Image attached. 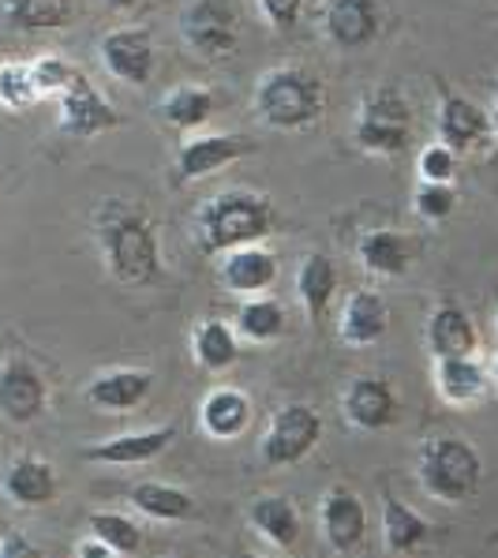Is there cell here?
<instances>
[{"instance_id":"1","label":"cell","mask_w":498,"mask_h":558,"mask_svg":"<svg viewBox=\"0 0 498 558\" xmlns=\"http://www.w3.org/2000/svg\"><path fill=\"white\" fill-rule=\"evenodd\" d=\"M94 236H98L106 270L120 286L143 289L161 281L158 229L143 206L127 199H106L94 210Z\"/></svg>"},{"instance_id":"2","label":"cell","mask_w":498,"mask_h":558,"mask_svg":"<svg viewBox=\"0 0 498 558\" xmlns=\"http://www.w3.org/2000/svg\"><path fill=\"white\" fill-rule=\"evenodd\" d=\"M274 229V203L259 192H221L206 199L195 214V244L206 255H226L233 247L259 244Z\"/></svg>"},{"instance_id":"3","label":"cell","mask_w":498,"mask_h":558,"mask_svg":"<svg viewBox=\"0 0 498 558\" xmlns=\"http://www.w3.org/2000/svg\"><path fill=\"white\" fill-rule=\"evenodd\" d=\"M416 480L427 492V499L461 506L484 484V458L476 453V446L458 435H439L427 439L416 453Z\"/></svg>"},{"instance_id":"4","label":"cell","mask_w":498,"mask_h":558,"mask_svg":"<svg viewBox=\"0 0 498 558\" xmlns=\"http://www.w3.org/2000/svg\"><path fill=\"white\" fill-rule=\"evenodd\" d=\"M326 109L323 83L304 68H270L255 87V113L263 124L281 132H300L315 124Z\"/></svg>"},{"instance_id":"5","label":"cell","mask_w":498,"mask_h":558,"mask_svg":"<svg viewBox=\"0 0 498 558\" xmlns=\"http://www.w3.org/2000/svg\"><path fill=\"white\" fill-rule=\"evenodd\" d=\"M412 140V109L393 87L372 90L360 101L352 143L364 154H401Z\"/></svg>"},{"instance_id":"6","label":"cell","mask_w":498,"mask_h":558,"mask_svg":"<svg viewBox=\"0 0 498 558\" xmlns=\"http://www.w3.org/2000/svg\"><path fill=\"white\" fill-rule=\"evenodd\" d=\"M323 439V416L307 401H289L270 416L266 435L259 442V458L270 469H286L304 461Z\"/></svg>"},{"instance_id":"7","label":"cell","mask_w":498,"mask_h":558,"mask_svg":"<svg viewBox=\"0 0 498 558\" xmlns=\"http://www.w3.org/2000/svg\"><path fill=\"white\" fill-rule=\"evenodd\" d=\"M180 34L187 49L206 60H226L236 49L240 20L233 0H192L180 12Z\"/></svg>"},{"instance_id":"8","label":"cell","mask_w":498,"mask_h":558,"mask_svg":"<svg viewBox=\"0 0 498 558\" xmlns=\"http://www.w3.org/2000/svg\"><path fill=\"white\" fill-rule=\"evenodd\" d=\"M57 106H60V132L75 135V140H94V135L113 132V128L124 124L117 109L90 83V75L83 72H75L72 83L57 94Z\"/></svg>"},{"instance_id":"9","label":"cell","mask_w":498,"mask_h":558,"mask_svg":"<svg viewBox=\"0 0 498 558\" xmlns=\"http://www.w3.org/2000/svg\"><path fill=\"white\" fill-rule=\"evenodd\" d=\"M49 409V386L41 372L23 356L0 364V416L8 424H34Z\"/></svg>"},{"instance_id":"10","label":"cell","mask_w":498,"mask_h":558,"mask_svg":"<svg viewBox=\"0 0 498 558\" xmlns=\"http://www.w3.org/2000/svg\"><path fill=\"white\" fill-rule=\"evenodd\" d=\"M255 150L259 147H255L252 135H195L177 150V184L218 173V169L233 166V161L247 158Z\"/></svg>"},{"instance_id":"11","label":"cell","mask_w":498,"mask_h":558,"mask_svg":"<svg viewBox=\"0 0 498 558\" xmlns=\"http://www.w3.org/2000/svg\"><path fill=\"white\" fill-rule=\"evenodd\" d=\"M341 412L356 432H386V427L398 424L401 401L393 393V386L379 379V375H360L345 386V398H341Z\"/></svg>"},{"instance_id":"12","label":"cell","mask_w":498,"mask_h":558,"mask_svg":"<svg viewBox=\"0 0 498 558\" xmlns=\"http://www.w3.org/2000/svg\"><path fill=\"white\" fill-rule=\"evenodd\" d=\"M98 57L106 64V72L113 80L127 83V87H143L154 75V38L143 27L106 34L98 46Z\"/></svg>"},{"instance_id":"13","label":"cell","mask_w":498,"mask_h":558,"mask_svg":"<svg viewBox=\"0 0 498 558\" xmlns=\"http://www.w3.org/2000/svg\"><path fill=\"white\" fill-rule=\"evenodd\" d=\"M177 442V427H150V432H127L83 446L80 458L87 465H147L158 461Z\"/></svg>"},{"instance_id":"14","label":"cell","mask_w":498,"mask_h":558,"mask_svg":"<svg viewBox=\"0 0 498 558\" xmlns=\"http://www.w3.org/2000/svg\"><path fill=\"white\" fill-rule=\"evenodd\" d=\"M278 255L263 244H244V247H233V252L221 255V286L229 289L233 296H263L266 289L278 281Z\"/></svg>"},{"instance_id":"15","label":"cell","mask_w":498,"mask_h":558,"mask_svg":"<svg viewBox=\"0 0 498 558\" xmlns=\"http://www.w3.org/2000/svg\"><path fill=\"white\" fill-rule=\"evenodd\" d=\"M319 525L326 544L338 555L356 551L367 536V510L360 495H352L349 487H330L319 499Z\"/></svg>"},{"instance_id":"16","label":"cell","mask_w":498,"mask_h":558,"mask_svg":"<svg viewBox=\"0 0 498 558\" xmlns=\"http://www.w3.org/2000/svg\"><path fill=\"white\" fill-rule=\"evenodd\" d=\"M379 0H326L323 31L333 46L364 49L379 38Z\"/></svg>"},{"instance_id":"17","label":"cell","mask_w":498,"mask_h":558,"mask_svg":"<svg viewBox=\"0 0 498 558\" xmlns=\"http://www.w3.org/2000/svg\"><path fill=\"white\" fill-rule=\"evenodd\" d=\"M491 117L476 106V101L461 98V94H442L439 106V143H446L453 154L479 150L491 143Z\"/></svg>"},{"instance_id":"18","label":"cell","mask_w":498,"mask_h":558,"mask_svg":"<svg viewBox=\"0 0 498 558\" xmlns=\"http://www.w3.org/2000/svg\"><path fill=\"white\" fill-rule=\"evenodd\" d=\"M338 330L341 341L352 349H367L375 341H382V333L390 330V307H386L382 293H375V289H352L349 300L341 304Z\"/></svg>"},{"instance_id":"19","label":"cell","mask_w":498,"mask_h":558,"mask_svg":"<svg viewBox=\"0 0 498 558\" xmlns=\"http://www.w3.org/2000/svg\"><path fill=\"white\" fill-rule=\"evenodd\" d=\"M154 390V372L147 367H113V372H101L98 379L87 386V401L101 412H132L147 401Z\"/></svg>"},{"instance_id":"20","label":"cell","mask_w":498,"mask_h":558,"mask_svg":"<svg viewBox=\"0 0 498 558\" xmlns=\"http://www.w3.org/2000/svg\"><path fill=\"white\" fill-rule=\"evenodd\" d=\"M424 341H427V349H432L435 360L476 356L479 333H476V323H472V315L465 312V307L442 304V307H435L432 319H427Z\"/></svg>"},{"instance_id":"21","label":"cell","mask_w":498,"mask_h":558,"mask_svg":"<svg viewBox=\"0 0 498 558\" xmlns=\"http://www.w3.org/2000/svg\"><path fill=\"white\" fill-rule=\"evenodd\" d=\"M435 386H439L442 401H450V405H479L491 393V367H484L476 356L435 360Z\"/></svg>"},{"instance_id":"22","label":"cell","mask_w":498,"mask_h":558,"mask_svg":"<svg viewBox=\"0 0 498 558\" xmlns=\"http://www.w3.org/2000/svg\"><path fill=\"white\" fill-rule=\"evenodd\" d=\"M199 424L218 442L236 439L252 427V398L236 386H214L199 405Z\"/></svg>"},{"instance_id":"23","label":"cell","mask_w":498,"mask_h":558,"mask_svg":"<svg viewBox=\"0 0 498 558\" xmlns=\"http://www.w3.org/2000/svg\"><path fill=\"white\" fill-rule=\"evenodd\" d=\"M0 487H4V495L15 506H46L57 499V469L46 458L23 453V458H15L4 469Z\"/></svg>"},{"instance_id":"24","label":"cell","mask_w":498,"mask_h":558,"mask_svg":"<svg viewBox=\"0 0 498 558\" xmlns=\"http://www.w3.org/2000/svg\"><path fill=\"white\" fill-rule=\"evenodd\" d=\"M356 259L364 270L379 274V278H401L416 259L412 236L398 233V229H372L356 247Z\"/></svg>"},{"instance_id":"25","label":"cell","mask_w":498,"mask_h":558,"mask_svg":"<svg viewBox=\"0 0 498 558\" xmlns=\"http://www.w3.org/2000/svg\"><path fill=\"white\" fill-rule=\"evenodd\" d=\"M432 521L420 518L409 502H401L393 492H382V539L393 555H412L432 539Z\"/></svg>"},{"instance_id":"26","label":"cell","mask_w":498,"mask_h":558,"mask_svg":"<svg viewBox=\"0 0 498 558\" xmlns=\"http://www.w3.org/2000/svg\"><path fill=\"white\" fill-rule=\"evenodd\" d=\"M333 293H338V266H333L330 255L307 252L296 270V296L307 319L319 323L326 315V307H330Z\"/></svg>"},{"instance_id":"27","label":"cell","mask_w":498,"mask_h":558,"mask_svg":"<svg viewBox=\"0 0 498 558\" xmlns=\"http://www.w3.org/2000/svg\"><path fill=\"white\" fill-rule=\"evenodd\" d=\"M247 521H252V529L270 539L274 547L300 544V513L293 499H286V495H259V499L247 506Z\"/></svg>"},{"instance_id":"28","label":"cell","mask_w":498,"mask_h":558,"mask_svg":"<svg viewBox=\"0 0 498 558\" xmlns=\"http://www.w3.org/2000/svg\"><path fill=\"white\" fill-rule=\"evenodd\" d=\"M132 506L150 521H192L195 518V499L184 492V487L173 484H158V480H147V484H135L132 487Z\"/></svg>"},{"instance_id":"29","label":"cell","mask_w":498,"mask_h":558,"mask_svg":"<svg viewBox=\"0 0 498 558\" xmlns=\"http://www.w3.org/2000/svg\"><path fill=\"white\" fill-rule=\"evenodd\" d=\"M8 27L23 34H46L72 23L75 0H0Z\"/></svg>"},{"instance_id":"30","label":"cell","mask_w":498,"mask_h":558,"mask_svg":"<svg viewBox=\"0 0 498 558\" xmlns=\"http://www.w3.org/2000/svg\"><path fill=\"white\" fill-rule=\"evenodd\" d=\"M192 353H195V364L206 367V372H229V367L240 360V338L229 323L221 319H206L195 326L192 333Z\"/></svg>"},{"instance_id":"31","label":"cell","mask_w":498,"mask_h":558,"mask_svg":"<svg viewBox=\"0 0 498 558\" xmlns=\"http://www.w3.org/2000/svg\"><path fill=\"white\" fill-rule=\"evenodd\" d=\"M233 330L236 338L252 341V345H270V341H278L286 333V307L270 296H247L236 307Z\"/></svg>"},{"instance_id":"32","label":"cell","mask_w":498,"mask_h":558,"mask_svg":"<svg viewBox=\"0 0 498 558\" xmlns=\"http://www.w3.org/2000/svg\"><path fill=\"white\" fill-rule=\"evenodd\" d=\"M161 113H166L169 124L180 128V132H195V128H203L214 113V94L206 87H195V83H184V87H173L166 94Z\"/></svg>"},{"instance_id":"33","label":"cell","mask_w":498,"mask_h":558,"mask_svg":"<svg viewBox=\"0 0 498 558\" xmlns=\"http://www.w3.org/2000/svg\"><path fill=\"white\" fill-rule=\"evenodd\" d=\"M87 532L94 539H101L106 547H113V551L120 558H127V555H139L143 551V529L135 525L127 513H109V510H98V513H90L87 518Z\"/></svg>"},{"instance_id":"34","label":"cell","mask_w":498,"mask_h":558,"mask_svg":"<svg viewBox=\"0 0 498 558\" xmlns=\"http://www.w3.org/2000/svg\"><path fill=\"white\" fill-rule=\"evenodd\" d=\"M38 101H41V94H38V83H34L27 60H4V64H0V106H4L8 113H27Z\"/></svg>"},{"instance_id":"35","label":"cell","mask_w":498,"mask_h":558,"mask_svg":"<svg viewBox=\"0 0 498 558\" xmlns=\"http://www.w3.org/2000/svg\"><path fill=\"white\" fill-rule=\"evenodd\" d=\"M412 206H416V214L424 221H446L458 210V192H453V184H427V180H420Z\"/></svg>"},{"instance_id":"36","label":"cell","mask_w":498,"mask_h":558,"mask_svg":"<svg viewBox=\"0 0 498 558\" xmlns=\"http://www.w3.org/2000/svg\"><path fill=\"white\" fill-rule=\"evenodd\" d=\"M31 72H34V83H38V94H41V98H57V94L64 90L68 83H72V75L80 72V68H72L64 57L46 53V57L31 60Z\"/></svg>"},{"instance_id":"37","label":"cell","mask_w":498,"mask_h":558,"mask_svg":"<svg viewBox=\"0 0 498 558\" xmlns=\"http://www.w3.org/2000/svg\"><path fill=\"white\" fill-rule=\"evenodd\" d=\"M416 169L420 180H427V184H450L458 177V154L446 147V143H432V147L420 154Z\"/></svg>"},{"instance_id":"38","label":"cell","mask_w":498,"mask_h":558,"mask_svg":"<svg viewBox=\"0 0 498 558\" xmlns=\"http://www.w3.org/2000/svg\"><path fill=\"white\" fill-rule=\"evenodd\" d=\"M259 8L274 31H293L304 12V0H259Z\"/></svg>"},{"instance_id":"39","label":"cell","mask_w":498,"mask_h":558,"mask_svg":"<svg viewBox=\"0 0 498 558\" xmlns=\"http://www.w3.org/2000/svg\"><path fill=\"white\" fill-rule=\"evenodd\" d=\"M0 558H46V551L23 532H4L0 536Z\"/></svg>"},{"instance_id":"40","label":"cell","mask_w":498,"mask_h":558,"mask_svg":"<svg viewBox=\"0 0 498 558\" xmlns=\"http://www.w3.org/2000/svg\"><path fill=\"white\" fill-rule=\"evenodd\" d=\"M75 558H120L117 551H113V547H106V544H101V539H83V544L80 547H75Z\"/></svg>"},{"instance_id":"41","label":"cell","mask_w":498,"mask_h":558,"mask_svg":"<svg viewBox=\"0 0 498 558\" xmlns=\"http://www.w3.org/2000/svg\"><path fill=\"white\" fill-rule=\"evenodd\" d=\"M491 135L498 143V75H495V113H491Z\"/></svg>"},{"instance_id":"42","label":"cell","mask_w":498,"mask_h":558,"mask_svg":"<svg viewBox=\"0 0 498 558\" xmlns=\"http://www.w3.org/2000/svg\"><path fill=\"white\" fill-rule=\"evenodd\" d=\"M106 4H109V8H135L139 0H106Z\"/></svg>"},{"instance_id":"43","label":"cell","mask_w":498,"mask_h":558,"mask_svg":"<svg viewBox=\"0 0 498 558\" xmlns=\"http://www.w3.org/2000/svg\"><path fill=\"white\" fill-rule=\"evenodd\" d=\"M491 383L498 386V360H495V367H491Z\"/></svg>"},{"instance_id":"44","label":"cell","mask_w":498,"mask_h":558,"mask_svg":"<svg viewBox=\"0 0 498 558\" xmlns=\"http://www.w3.org/2000/svg\"><path fill=\"white\" fill-rule=\"evenodd\" d=\"M244 558H263V555H244Z\"/></svg>"}]
</instances>
